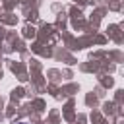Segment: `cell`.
<instances>
[{"instance_id":"cell-1","label":"cell","mask_w":124,"mask_h":124,"mask_svg":"<svg viewBox=\"0 0 124 124\" xmlns=\"http://www.w3.org/2000/svg\"><path fill=\"white\" fill-rule=\"evenodd\" d=\"M19 124H25V122H19Z\"/></svg>"}]
</instances>
